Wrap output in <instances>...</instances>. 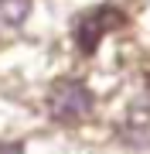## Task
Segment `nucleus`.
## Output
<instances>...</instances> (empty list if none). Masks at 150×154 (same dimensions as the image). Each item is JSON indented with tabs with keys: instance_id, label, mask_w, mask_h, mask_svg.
Masks as SVG:
<instances>
[{
	"instance_id": "f03ea898",
	"label": "nucleus",
	"mask_w": 150,
	"mask_h": 154,
	"mask_svg": "<svg viewBox=\"0 0 150 154\" xmlns=\"http://www.w3.org/2000/svg\"><path fill=\"white\" fill-rule=\"evenodd\" d=\"M116 28H123V11H116V7H109V4L92 7V11H85L82 17H78L75 28H72L75 48L82 51V55H96L102 38L109 31H116Z\"/></svg>"
},
{
	"instance_id": "f257e3e1",
	"label": "nucleus",
	"mask_w": 150,
	"mask_h": 154,
	"mask_svg": "<svg viewBox=\"0 0 150 154\" xmlns=\"http://www.w3.org/2000/svg\"><path fill=\"white\" fill-rule=\"evenodd\" d=\"M45 106H48V116L58 120V123H82L92 113L96 96H92V89L82 79H58L48 89Z\"/></svg>"
},
{
	"instance_id": "7ed1b4c3",
	"label": "nucleus",
	"mask_w": 150,
	"mask_h": 154,
	"mask_svg": "<svg viewBox=\"0 0 150 154\" xmlns=\"http://www.w3.org/2000/svg\"><path fill=\"white\" fill-rule=\"evenodd\" d=\"M123 134H126V140H137V144L150 140V93H147V96H140L137 103L126 110Z\"/></svg>"
},
{
	"instance_id": "20e7f679",
	"label": "nucleus",
	"mask_w": 150,
	"mask_h": 154,
	"mask_svg": "<svg viewBox=\"0 0 150 154\" xmlns=\"http://www.w3.org/2000/svg\"><path fill=\"white\" fill-rule=\"evenodd\" d=\"M31 14V0H0V34L17 31Z\"/></svg>"
},
{
	"instance_id": "39448f33",
	"label": "nucleus",
	"mask_w": 150,
	"mask_h": 154,
	"mask_svg": "<svg viewBox=\"0 0 150 154\" xmlns=\"http://www.w3.org/2000/svg\"><path fill=\"white\" fill-rule=\"evenodd\" d=\"M0 154H21V147H0Z\"/></svg>"
}]
</instances>
